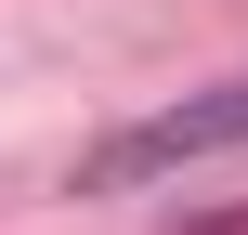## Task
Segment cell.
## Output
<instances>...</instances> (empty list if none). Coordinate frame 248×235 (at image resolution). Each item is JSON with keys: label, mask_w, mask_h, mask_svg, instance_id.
Masks as SVG:
<instances>
[{"label": "cell", "mask_w": 248, "mask_h": 235, "mask_svg": "<svg viewBox=\"0 0 248 235\" xmlns=\"http://www.w3.org/2000/svg\"><path fill=\"white\" fill-rule=\"evenodd\" d=\"M235 144H248V78H209V92H170L157 118L105 131V144L78 157V183H92V196H131V183H170V170L235 157Z\"/></svg>", "instance_id": "obj_1"}]
</instances>
